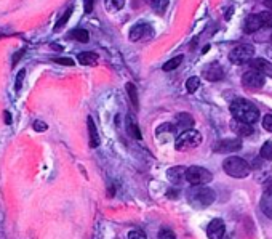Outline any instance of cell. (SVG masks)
I'll use <instances>...</instances> for the list:
<instances>
[{
  "label": "cell",
  "mask_w": 272,
  "mask_h": 239,
  "mask_svg": "<svg viewBox=\"0 0 272 239\" xmlns=\"http://www.w3.org/2000/svg\"><path fill=\"white\" fill-rule=\"evenodd\" d=\"M271 42H272V37H271Z\"/></svg>",
  "instance_id": "obj_40"
},
{
  "label": "cell",
  "mask_w": 272,
  "mask_h": 239,
  "mask_svg": "<svg viewBox=\"0 0 272 239\" xmlns=\"http://www.w3.org/2000/svg\"><path fill=\"white\" fill-rule=\"evenodd\" d=\"M55 63H58V64H64V66H72V64H74V61L70 60V58H56Z\"/></svg>",
  "instance_id": "obj_33"
},
{
  "label": "cell",
  "mask_w": 272,
  "mask_h": 239,
  "mask_svg": "<svg viewBox=\"0 0 272 239\" xmlns=\"http://www.w3.org/2000/svg\"><path fill=\"white\" fill-rule=\"evenodd\" d=\"M51 48H55V50H60V51L63 50V48L60 47V45H55V43H51Z\"/></svg>",
  "instance_id": "obj_39"
},
{
  "label": "cell",
  "mask_w": 272,
  "mask_h": 239,
  "mask_svg": "<svg viewBox=\"0 0 272 239\" xmlns=\"http://www.w3.org/2000/svg\"><path fill=\"white\" fill-rule=\"evenodd\" d=\"M261 158L264 160H272V141H266L261 148Z\"/></svg>",
  "instance_id": "obj_27"
},
{
  "label": "cell",
  "mask_w": 272,
  "mask_h": 239,
  "mask_svg": "<svg viewBox=\"0 0 272 239\" xmlns=\"http://www.w3.org/2000/svg\"><path fill=\"white\" fill-rule=\"evenodd\" d=\"M204 77L210 82H219L224 77V69L221 64L211 63L206 66V69H204Z\"/></svg>",
  "instance_id": "obj_9"
},
{
  "label": "cell",
  "mask_w": 272,
  "mask_h": 239,
  "mask_svg": "<svg viewBox=\"0 0 272 239\" xmlns=\"http://www.w3.org/2000/svg\"><path fill=\"white\" fill-rule=\"evenodd\" d=\"M260 15H261L264 28H271L272 29V11H263V13H260Z\"/></svg>",
  "instance_id": "obj_28"
},
{
  "label": "cell",
  "mask_w": 272,
  "mask_h": 239,
  "mask_svg": "<svg viewBox=\"0 0 272 239\" xmlns=\"http://www.w3.org/2000/svg\"><path fill=\"white\" fill-rule=\"evenodd\" d=\"M127 132L130 137L136 138V140H141V132H139V127L136 124V120L133 116H128L127 118Z\"/></svg>",
  "instance_id": "obj_20"
},
{
  "label": "cell",
  "mask_w": 272,
  "mask_h": 239,
  "mask_svg": "<svg viewBox=\"0 0 272 239\" xmlns=\"http://www.w3.org/2000/svg\"><path fill=\"white\" fill-rule=\"evenodd\" d=\"M250 68L258 71L268 77H272V63H269L268 60H263V58H256V60L250 61Z\"/></svg>",
  "instance_id": "obj_12"
},
{
  "label": "cell",
  "mask_w": 272,
  "mask_h": 239,
  "mask_svg": "<svg viewBox=\"0 0 272 239\" xmlns=\"http://www.w3.org/2000/svg\"><path fill=\"white\" fill-rule=\"evenodd\" d=\"M183 60H184L183 55L174 56V58H171V60H168V61L164 64V66H162V69H164V71H174V69H176V68L179 66L181 63H183Z\"/></svg>",
  "instance_id": "obj_22"
},
{
  "label": "cell",
  "mask_w": 272,
  "mask_h": 239,
  "mask_svg": "<svg viewBox=\"0 0 272 239\" xmlns=\"http://www.w3.org/2000/svg\"><path fill=\"white\" fill-rule=\"evenodd\" d=\"M264 74L261 73H258V71L255 69H251L248 71V73H245L242 76V83H243V87H247L250 90H258V88H261L264 85Z\"/></svg>",
  "instance_id": "obj_7"
},
{
  "label": "cell",
  "mask_w": 272,
  "mask_h": 239,
  "mask_svg": "<svg viewBox=\"0 0 272 239\" xmlns=\"http://www.w3.org/2000/svg\"><path fill=\"white\" fill-rule=\"evenodd\" d=\"M77 60L83 66H92V64L98 63V55L93 53V51H82V53L77 55Z\"/></svg>",
  "instance_id": "obj_19"
},
{
  "label": "cell",
  "mask_w": 272,
  "mask_h": 239,
  "mask_svg": "<svg viewBox=\"0 0 272 239\" xmlns=\"http://www.w3.org/2000/svg\"><path fill=\"white\" fill-rule=\"evenodd\" d=\"M223 169L232 178H245L250 175V170H251L247 160L242 158H237V156L226 159L223 162Z\"/></svg>",
  "instance_id": "obj_3"
},
{
  "label": "cell",
  "mask_w": 272,
  "mask_h": 239,
  "mask_svg": "<svg viewBox=\"0 0 272 239\" xmlns=\"http://www.w3.org/2000/svg\"><path fill=\"white\" fill-rule=\"evenodd\" d=\"M200 143H202V135L197 130H184L178 135L176 141H174V148H176V151H189V150H194V148H197Z\"/></svg>",
  "instance_id": "obj_4"
},
{
  "label": "cell",
  "mask_w": 272,
  "mask_h": 239,
  "mask_svg": "<svg viewBox=\"0 0 272 239\" xmlns=\"http://www.w3.org/2000/svg\"><path fill=\"white\" fill-rule=\"evenodd\" d=\"M213 150L215 153H234V151H238L242 150V140L240 138H226V140H221L218 141V143L213 146Z\"/></svg>",
  "instance_id": "obj_8"
},
{
  "label": "cell",
  "mask_w": 272,
  "mask_h": 239,
  "mask_svg": "<svg viewBox=\"0 0 272 239\" xmlns=\"http://www.w3.org/2000/svg\"><path fill=\"white\" fill-rule=\"evenodd\" d=\"M32 127H34V130H35V132H45V130H47V128H48V125L45 124L43 120H35L34 124H32Z\"/></svg>",
  "instance_id": "obj_31"
},
{
  "label": "cell",
  "mask_w": 272,
  "mask_h": 239,
  "mask_svg": "<svg viewBox=\"0 0 272 239\" xmlns=\"http://www.w3.org/2000/svg\"><path fill=\"white\" fill-rule=\"evenodd\" d=\"M186 170H187V169H184L183 165L171 167V169H168V172H167L168 182H171L173 185H179V183L186 178Z\"/></svg>",
  "instance_id": "obj_14"
},
{
  "label": "cell",
  "mask_w": 272,
  "mask_h": 239,
  "mask_svg": "<svg viewBox=\"0 0 272 239\" xmlns=\"http://www.w3.org/2000/svg\"><path fill=\"white\" fill-rule=\"evenodd\" d=\"M186 198L192 207L196 209H205L213 204L216 199L215 191L211 188H206L205 185H192V188L187 190Z\"/></svg>",
  "instance_id": "obj_1"
},
{
  "label": "cell",
  "mask_w": 272,
  "mask_h": 239,
  "mask_svg": "<svg viewBox=\"0 0 272 239\" xmlns=\"http://www.w3.org/2000/svg\"><path fill=\"white\" fill-rule=\"evenodd\" d=\"M194 125V119H192V116L191 114H187V113H181L176 116V130L179 132H184V130H189V128Z\"/></svg>",
  "instance_id": "obj_15"
},
{
  "label": "cell",
  "mask_w": 272,
  "mask_h": 239,
  "mask_svg": "<svg viewBox=\"0 0 272 239\" xmlns=\"http://www.w3.org/2000/svg\"><path fill=\"white\" fill-rule=\"evenodd\" d=\"M186 180L191 185H206L213 180L210 170L204 169L200 165H192L186 170Z\"/></svg>",
  "instance_id": "obj_5"
},
{
  "label": "cell",
  "mask_w": 272,
  "mask_h": 239,
  "mask_svg": "<svg viewBox=\"0 0 272 239\" xmlns=\"http://www.w3.org/2000/svg\"><path fill=\"white\" fill-rule=\"evenodd\" d=\"M159 239H176V236H174V233L171 230H160V233H159Z\"/></svg>",
  "instance_id": "obj_29"
},
{
  "label": "cell",
  "mask_w": 272,
  "mask_h": 239,
  "mask_svg": "<svg viewBox=\"0 0 272 239\" xmlns=\"http://www.w3.org/2000/svg\"><path fill=\"white\" fill-rule=\"evenodd\" d=\"M226 233V227H224V222L219 220V218H215L208 223L206 227V235H208L210 239H223Z\"/></svg>",
  "instance_id": "obj_10"
},
{
  "label": "cell",
  "mask_w": 272,
  "mask_h": 239,
  "mask_svg": "<svg viewBox=\"0 0 272 239\" xmlns=\"http://www.w3.org/2000/svg\"><path fill=\"white\" fill-rule=\"evenodd\" d=\"M263 26V19H261V15H250L247 18V21H245V26H243V31L247 32V34H253V32L260 31Z\"/></svg>",
  "instance_id": "obj_13"
},
{
  "label": "cell",
  "mask_w": 272,
  "mask_h": 239,
  "mask_svg": "<svg viewBox=\"0 0 272 239\" xmlns=\"http://www.w3.org/2000/svg\"><path fill=\"white\" fill-rule=\"evenodd\" d=\"M149 31H151V28H149L147 24L139 23V24L133 26L132 31H130V40H133V42L141 40V39H144V37L147 36V32H149Z\"/></svg>",
  "instance_id": "obj_16"
},
{
  "label": "cell",
  "mask_w": 272,
  "mask_h": 239,
  "mask_svg": "<svg viewBox=\"0 0 272 239\" xmlns=\"http://www.w3.org/2000/svg\"><path fill=\"white\" fill-rule=\"evenodd\" d=\"M264 5H266L268 6V8L272 11V0H264Z\"/></svg>",
  "instance_id": "obj_37"
},
{
  "label": "cell",
  "mask_w": 272,
  "mask_h": 239,
  "mask_svg": "<svg viewBox=\"0 0 272 239\" xmlns=\"http://www.w3.org/2000/svg\"><path fill=\"white\" fill-rule=\"evenodd\" d=\"M125 88H127L128 96H130V101H132V105H133V109H135V111H138V108H139V100H138V90H136L135 83L128 82L127 85H125Z\"/></svg>",
  "instance_id": "obj_21"
},
{
  "label": "cell",
  "mask_w": 272,
  "mask_h": 239,
  "mask_svg": "<svg viewBox=\"0 0 272 239\" xmlns=\"http://www.w3.org/2000/svg\"><path fill=\"white\" fill-rule=\"evenodd\" d=\"M147 3H151L152 6H157L160 3V0H147Z\"/></svg>",
  "instance_id": "obj_36"
},
{
  "label": "cell",
  "mask_w": 272,
  "mask_h": 239,
  "mask_svg": "<svg viewBox=\"0 0 272 239\" xmlns=\"http://www.w3.org/2000/svg\"><path fill=\"white\" fill-rule=\"evenodd\" d=\"M93 2L95 0H83V10H85V13L93 11Z\"/></svg>",
  "instance_id": "obj_35"
},
{
  "label": "cell",
  "mask_w": 272,
  "mask_h": 239,
  "mask_svg": "<svg viewBox=\"0 0 272 239\" xmlns=\"http://www.w3.org/2000/svg\"><path fill=\"white\" fill-rule=\"evenodd\" d=\"M231 128H232V132L237 135V137H250V135L253 133V127H251V124L242 122V120H238L236 118L231 120Z\"/></svg>",
  "instance_id": "obj_11"
},
{
  "label": "cell",
  "mask_w": 272,
  "mask_h": 239,
  "mask_svg": "<svg viewBox=\"0 0 272 239\" xmlns=\"http://www.w3.org/2000/svg\"><path fill=\"white\" fill-rule=\"evenodd\" d=\"M199 87H200V79H199V77H189V79L186 80V90L189 93H194Z\"/></svg>",
  "instance_id": "obj_26"
},
{
  "label": "cell",
  "mask_w": 272,
  "mask_h": 239,
  "mask_svg": "<svg viewBox=\"0 0 272 239\" xmlns=\"http://www.w3.org/2000/svg\"><path fill=\"white\" fill-rule=\"evenodd\" d=\"M5 122H6V124H10V122H11L10 114H6V113H5Z\"/></svg>",
  "instance_id": "obj_38"
},
{
  "label": "cell",
  "mask_w": 272,
  "mask_h": 239,
  "mask_svg": "<svg viewBox=\"0 0 272 239\" xmlns=\"http://www.w3.org/2000/svg\"><path fill=\"white\" fill-rule=\"evenodd\" d=\"M87 125H88V135H90V146L98 148L100 146V135H98V130H96L95 120L92 118H88Z\"/></svg>",
  "instance_id": "obj_18"
},
{
  "label": "cell",
  "mask_w": 272,
  "mask_h": 239,
  "mask_svg": "<svg viewBox=\"0 0 272 239\" xmlns=\"http://www.w3.org/2000/svg\"><path fill=\"white\" fill-rule=\"evenodd\" d=\"M128 239H147V238L142 231H132V233L128 235Z\"/></svg>",
  "instance_id": "obj_34"
},
{
  "label": "cell",
  "mask_w": 272,
  "mask_h": 239,
  "mask_svg": "<svg viewBox=\"0 0 272 239\" xmlns=\"http://www.w3.org/2000/svg\"><path fill=\"white\" fill-rule=\"evenodd\" d=\"M263 127H264V130L272 132V114L264 116V119H263Z\"/></svg>",
  "instance_id": "obj_30"
},
{
  "label": "cell",
  "mask_w": 272,
  "mask_h": 239,
  "mask_svg": "<svg viewBox=\"0 0 272 239\" xmlns=\"http://www.w3.org/2000/svg\"><path fill=\"white\" fill-rule=\"evenodd\" d=\"M69 37L75 39L77 42H82V43H87L88 42V32L85 29H74L72 32L69 34Z\"/></svg>",
  "instance_id": "obj_23"
},
{
  "label": "cell",
  "mask_w": 272,
  "mask_h": 239,
  "mask_svg": "<svg viewBox=\"0 0 272 239\" xmlns=\"http://www.w3.org/2000/svg\"><path fill=\"white\" fill-rule=\"evenodd\" d=\"M70 15H72V6H69V8L66 10V11H64L63 13V16H61V19H60V21H58L56 24H55V31L58 32V31H61V28H63V26L64 24H66L68 21H69V16Z\"/></svg>",
  "instance_id": "obj_25"
},
{
  "label": "cell",
  "mask_w": 272,
  "mask_h": 239,
  "mask_svg": "<svg viewBox=\"0 0 272 239\" xmlns=\"http://www.w3.org/2000/svg\"><path fill=\"white\" fill-rule=\"evenodd\" d=\"M255 55V47L250 43H242V45H237L229 53V60L234 63V64H245L251 61V58Z\"/></svg>",
  "instance_id": "obj_6"
},
{
  "label": "cell",
  "mask_w": 272,
  "mask_h": 239,
  "mask_svg": "<svg viewBox=\"0 0 272 239\" xmlns=\"http://www.w3.org/2000/svg\"><path fill=\"white\" fill-rule=\"evenodd\" d=\"M260 207L263 210V214L272 220V191H266V193H264L263 198H261Z\"/></svg>",
  "instance_id": "obj_17"
},
{
  "label": "cell",
  "mask_w": 272,
  "mask_h": 239,
  "mask_svg": "<svg viewBox=\"0 0 272 239\" xmlns=\"http://www.w3.org/2000/svg\"><path fill=\"white\" fill-rule=\"evenodd\" d=\"M107 10L111 11H119L125 6V0H104Z\"/></svg>",
  "instance_id": "obj_24"
},
{
  "label": "cell",
  "mask_w": 272,
  "mask_h": 239,
  "mask_svg": "<svg viewBox=\"0 0 272 239\" xmlns=\"http://www.w3.org/2000/svg\"><path fill=\"white\" fill-rule=\"evenodd\" d=\"M231 113L236 119L247 124H255L260 119V109L247 100H236L231 105Z\"/></svg>",
  "instance_id": "obj_2"
},
{
  "label": "cell",
  "mask_w": 272,
  "mask_h": 239,
  "mask_svg": "<svg viewBox=\"0 0 272 239\" xmlns=\"http://www.w3.org/2000/svg\"><path fill=\"white\" fill-rule=\"evenodd\" d=\"M24 76H26V71L24 69H21L18 73V77H16V92H19V88H21V85H23V80H24Z\"/></svg>",
  "instance_id": "obj_32"
}]
</instances>
